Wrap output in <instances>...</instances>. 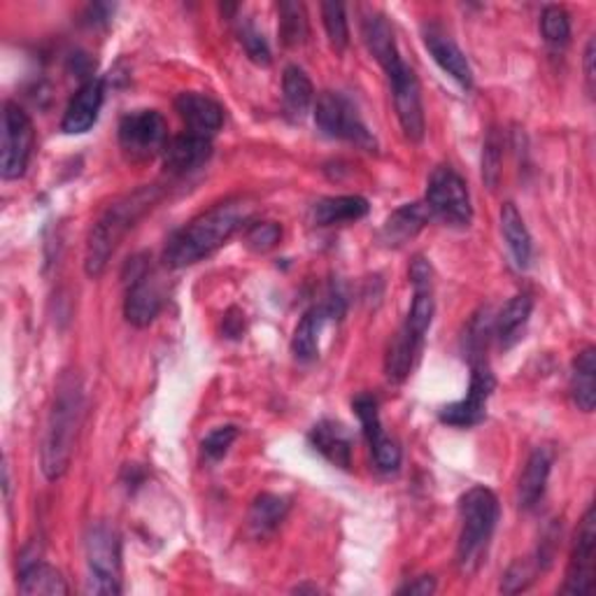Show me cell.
I'll list each match as a JSON object with an SVG mask.
<instances>
[{"label":"cell","mask_w":596,"mask_h":596,"mask_svg":"<svg viewBox=\"0 0 596 596\" xmlns=\"http://www.w3.org/2000/svg\"><path fill=\"white\" fill-rule=\"evenodd\" d=\"M84 417V389L78 373L66 370L54 391V403L43 438V473L47 480H59L70 466L74 443Z\"/></svg>","instance_id":"obj_1"},{"label":"cell","mask_w":596,"mask_h":596,"mask_svg":"<svg viewBox=\"0 0 596 596\" xmlns=\"http://www.w3.org/2000/svg\"><path fill=\"white\" fill-rule=\"evenodd\" d=\"M248 215L250 210L242 200H224L215 205L171 236L163 250V261L171 268H184L210 256L242 227Z\"/></svg>","instance_id":"obj_2"},{"label":"cell","mask_w":596,"mask_h":596,"mask_svg":"<svg viewBox=\"0 0 596 596\" xmlns=\"http://www.w3.org/2000/svg\"><path fill=\"white\" fill-rule=\"evenodd\" d=\"M159 198H161V190L157 184H152V186H142V190L128 194L110 205V208L101 215V219L93 224V229L87 238L84 271L89 277L103 275L107 261L119 248V242Z\"/></svg>","instance_id":"obj_3"},{"label":"cell","mask_w":596,"mask_h":596,"mask_svg":"<svg viewBox=\"0 0 596 596\" xmlns=\"http://www.w3.org/2000/svg\"><path fill=\"white\" fill-rule=\"evenodd\" d=\"M461 531L457 543V564L463 573H475L496 531L501 506L498 498L488 488H473L459 501Z\"/></svg>","instance_id":"obj_4"},{"label":"cell","mask_w":596,"mask_h":596,"mask_svg":"<svg viewBox=\"0 0 596 596\" xmlns=\"http://www.w3.org/2000/svg\"><path fill=\"white\" fill-rule=\"evenodd\" d=\"M87 592L101 596L122 594V543L117 531L103 522L91 525L84 538Z\"/></svg>","instance_id":"obj_5"},{"label":"cell","mask_w":596,"mask_h":596,"mask_svg":"<svg viewBox=\"0 0 596 596\" xmlns=\"http://www.w3.org/2000/svg\"><path fill=\"white\" fill-rule=\"evenodd\" d=\"M314 124L324 136L333 140H347L352 145H359L368 152L376 149V138L359 117L357 105H354L345 93L339 91H324L320 93L314 105Z\"/></svg>","instance_id":"obj_6"},{"label":"cell","mask_w":596,"mask_h":596,"mask_svg":"<svg viewBox=\"0 0 596 596\" xmlns=\"http://www.w3.org/2000/svg\"><path fill=\"white\" fill-rule=\"evenodd\" d=\"M426 208L432 217L450 224V227H469L473 219V205L469 186L452 165H438L426 182Z\"/></svg>","instance_id":"obj_7"},{"label":"cell","mask_w":596,"mask_h":596,"mask_svg":"<svg viewBox=\"0 0 596 596\" xmlns=\"http://www.w3.org/2000/svg\"><path fill=\"white\" fill-rule=\"evenodd\" d=\"M168 124L157 110L128 112L119 122V145L130 161H147L163 154L168 145Z\"/></svg>","instance_id":"obj_8"},{"label":"cell","mask_w":596,"mask_h":596,"mask_svg":"<svg viewBox=\"0 0 596 596\" xmlns=\"http://www.w3.org/2000/svg\"><path fill=\"white\" fill-rule=\"evenodd\" d=\"M35 130L26 112L8 101L3 107V145H0V175L19 180L28 168L33 154Z\"/></svg>","instance_id":"obj_9"},{"label":"cell","mask_w":596,"mask_h":596,"mask_svg":"<svg viewBox=\"0 0 596 596\" xmlns=\"http://www.w3.org/2000/svg\"><path fill=\"white\" fill-rule=\"evenodd\" d=\"M387 80L391 84V96H394V107L401 122V128L408 140L420 142L424 138V105H422V89L415 70L403 59H397L385 68Z\"/></svg>","instance_id":"obj_10"},{"label":"cell","mask_w":596,"mask_h":596,"mask_svg":"<svg viewBox=\"0 0 596 596\" xmlns=\"http://www.w3.org/2000/svg\"><path fill=\"white\" fill-rule=\"evenodd\" d=\"M128 268H130V277H128V289H126V301H124V314L128 324L145 329L159 317L163 308V294L157 285L154 275L149 273L147 256H134L130 259Z\"/></svg>","instance_id":"obj_11"},{"label":"cell","mask_w":596,"mask_h":596,"mask_svg":"<svg viewBox=\"0 0 596 596\" xmlns=\"http://www.w3.org/2000/svg\"><path fill=\"white\" fill-rule=\"evenodd\" d=\"M494 387H496V378L490 370V366L484 362H473L469 394L457 403L445 405L438 415L440 422L457 428L478 426L484 417H488V401L492 397Z\"/></svg>","instance_id":"obj_12"},{"label":"cell","mask_w":596,"mask_h":596,"mask_svg":"<svg viewBox=\"0 0 596 596\" xmlns=\"http://www.w3.org/2000/svg\"><path fill=\"white\" fill-rule=\"evenodd\" d=\"M352 408H354V413H357V417L362 422L364 436H366V440L370 445V452H373V459H376V463H378V469L382 473L399 471L401 447H399V443L394 438H389L385 434L382 422H380L378 399L370 397V394H359L357 399L352 401Z\"/></svg>","instance_id":"obj_13"},{"label":"cell","mask_w":596,"mask_h":596,"mask_svg":"<svg viewBox=\"0 0 596 596\" xmlns=\"http://www.w3.org/2000/svg\"><path fill=\"white\" fill-rule=\"evenodd\" d=\"M594 554H596V519L594 506L587 508L575 534L571 562L566 571L564 594H592L594 592Z\"/></svg>","instance_id":"obj_14"},{"label":"cell","mask_w":596,"mask_h":596,"mask_svg":"<svg viewBox=\"0 0 596 596\" xmlns=\"http://www.w3.org/2000/svg\"><path fill=\"white\" fill-rule=\"evenodd\" d=\"M175 110L186 130L203 138H213L224 124V107L205 93H180L175 99Z\"/></svg>","instance_id":"obj_15"},{"label":"cell","mask_w":596,"mask_h":596,"mask_svg":"<svg viewBox=\"0 0 596 596\" xmlns=\"http://www.w3.org/2000/svg\"><path fill=\"white\" fill-rule=\"evenodd\" d=\"M424 45L428 54L434 56V61L450 74L455 82H459L463 89L473 87V70L469 59H466L463 51L457 47V43L438 26H424L422 31Z\"/></svg>","instance_id":"obj_16"},{"label":"cell","mask_w":596,"mask_h":596,"mask_svg":"<svg viewBox=\"0 0 596 596\" xmlns=\"http://www.w3.org/2000/svg\"><path fill=\"white\" fill-rule=\"evenodd\" d=\"M213 154V138H203L184 130L182 136L168 140L163 149V165L171 175H186L198 171Z\"/></svg>","instance_id":"obj_17"},{"label":"cell","mask_w":596,"mask_h":596,"mask_svg":"<svg viewBox=\"0 0 596 596\" xmlns=\"http://www.w3.org/2000/svg\"><path fill=\"white\" fill-rule=\"evenodd\" d=\"M343 314V298L333 296L326 306L312 308L303 314V320L298 322L294 339H291V352L298 362H314L320 354V331L329 317Z\"/></svg>","instance_id":"obj_18"},{"label":"cell","mask_w":596,"mask_h":596,"mask_svg":"<svg viewBox=\"0 0 596 596\" xmlns=\"http://www.w3.org/2000/svg\"><path fill=\"white\" fill-rule=\"evenodd\" d=\"M103 82L101 80H89L84 82L78 93H74L66 115H64V122H61V130L68 136H80V134H87V130H91V126L96 124L99 119V112H101V105H103Z\"/></svg>","instance_id":"obj_19"},{"label":"cell","mask_w":596,"mask_h":596,"mask_svg":"<svg viewBox=\"0 0 596 596\" xmlns=\"http://www.w3.org/2000/svg\"><path fill=\"white\" fill-rule=\"evenodd\" d=\"M308 438H310V445L314 447V450L320 452L326 461L339 466V469H345V471L349 469L354 440L343 424L324 420V422L312 426Z\"/></svg>","instance_id":"obj_20"},{"label":"cell","mask_w":596,"mask_h":596,"mask_svg":"<svg viewBox=\"0 0 596 596\" xmlns=\"http://www.w3.org/2000/svg\"><path fill=\"white\" fill-rule=\"evenodd\" d=\"M432 219L426 203H408L401 205L399 210L391 213L380 231V240L387 248H401L408 240H413Z\"/></svg>","instance_id":"obj_21"},{"label":"cell","mask_w":596,"mask_h":596,"mask_svg":"<svg viewBox=\"0 0 596 596\" xmlns=\"http://www.w3.org/2000/svg\"><path fill=\"white\" fill-rule=\"evenodd\" d=\"M550 469H552L550 447H546V445L536 447L525 466V473H522V478H519V506L525 511L536 508L540 498H543L546 488H548Z\"/></svg>","instance_id":"obj_22"},{"label":"cell","mask_w":596,"mask_h":596,"mask_svg":"<svg viewBox=\"0 0 596 596\" xmlns=\"http://www.w3.org/2000/svg\"><path fill=\"white\" fill-rule=\"evenodd\" d=\"M370 205L362 196H331L312 205L310 217L317 227H341V224L359 221L368 215Z\"/></svg>","instance_id":"obj_23"},{"label":"cell","mask_w":596,"mask_h":596,"mask_svg":"<svg viewBox=\"0 0 596 596\" xmlns=\"http://www.w3.org/2000/svg\"><path fill=\"white\" fill-rule=\"evenodd\" d=\"M501 233L506 238V245L517 268H529L534 256V240L527 229L525 219H522L515 203H503L501 208Z\"/></svg>","instance_id":"obj_24"},{"label":"cell","mask_w":596,"mask_h":596,"mask_svg":"<svg viewBox=\"0 0 596 596\" xmlns=\"http://www.w3.org/2000/svg\"><path fill=\"white\" fill-rule=\"evenodd\" d=\"M19 592L26 596H66L68 585L61 571L33 559V562H24L19 573Z\"/></svg>","instance_id":"obj_25"},{"label":"cell","mask_w":596,"mask_h":596,"mask_svg":"<svg viewBox=\"0 0 596 596\" xmlns=\"http://www.w3.org/2000/svg\"><path fill=\"white\" fill-rule=\"evenodd\" d=\"M422 343L424 341L410 333L405 326L399 329V333L389 343L387 359H385V370L391 382H403L410 376V370H413L422 352Z\"/></svg>","instance_id":"obj_26"},{"label":"cell","mask_w":596,"mask_h":596,"mask_svg":"<svg viewBox=\"0 0 596 596\" xmlns=\"http://www.w3.org/2000/svg\"><path fill=\"white\" fill-rule=\"evenodd\" d=\"M531 310H534V298L531 294L525 291V294L513 296L506 303V308L498 312L494 322V333L501 347H513L522 339V331H525L529 322Z\"/></svg>","instance_id":"obj_27"},{"label":"cell","mask_w":596,"mask_h":596,"mask_svg":"<svg viewBox=\"0 0 596 596\" xmlns=\"http://www.w3.org/2000/svg\"><path fill=\"white\" fill-rule=\"evenodd\" d=\"M571 397L583 413H592L596 405V349L592 345L573 359Z\"/></svg>","instance_id":"obj_28"},{"label":"cell","mask_w":596,"mask_h":596,"mask_svg":"<svg viewBox=\"0 0 596 596\" xmlns=\"http://www.w3.org/2000/svg\"><path fill=\"white\" fill-rule=\"evenodd\" d=\"M362 35H364V43H366L368 51L373 54V59H376L382 68L401 59L397 41H394V31H391L389 22L382 14H378V12L368 14L362 24Z\"/></svg>","instance_id":"obj_29"},{"label":"cell","mask_w":596,"mask_h":596,"mask_svg":"<svg viewBox=\"0 0 596 596\" xmlns=\"http://www.w3.org/2000/svg\"><path fill=\"white\" fill-rule=\"evenodd\" d=\"M289 513V501L277 494H259L250 508V529L256 538L271 536Z\"/></svg>","instance_id":"obj_30"},{"label":"cell","mask_w":596,"mask_h":596,"mask_svg":"<svg viewBox=\"0 0 596 596\" xmlns=\"http://www.w3.org/2000/svg\"><path fill=\"white\" fill-rule=\"evenodd\" d=\"M283 96H285L287 112L296 119H301L310 110V105L314 101V89H312V82L303 68H298V66L285 68Z\"/></svg>","instance_id":"obj_31"},{"label":"cell","mask_w":596,"mask_h":596,"mask_svg":"<svg viewBox=\"0 0 596 596\" xmlns=\"http://www.w3.org/2000/svg\"><path fill=\"white\" fill-rule=\"evenodd\" d=\"M279 12V37L287 47H301L308 41V14L301 3H285L277 5Z\"/></svg>","instance_id":"obj_32"},{"label":"cell","mask_w":596,"mask_h":596,"mask_svg":"<svg viewBox=\"0 0 596 596\" xmlns=\"http://www.w3.org/2000/svg\"><path fill=\"white\" fill-rule=\"evenodd\" d=\"M540 33L552 47H564L571 41V19L569 12L559 5H550L540 14Z\"/></svg>","instance_id":"obj_33"},{"label":"cell","mask_w":596,"mask_h":596,"mask_svg":"<svg viewBox=\"0 0 596 596\" xmlns=\"http://www.w3.org/2000/svg\"><path fill=\"white\" fill-rule=\"evenodd\" d=\"M236 35L242 49L248 51V56L254 64L259 66L271 64V47L266 43V37L256 31V26L250 22V19H236Z\"/></svg>","instance_id":"obj_34"},{"label":"cell","mask_w":596,"mask_h":596,"mask_svg":"<svg viewBox=\"0 0 596 596\" xmlns=\"http://www.w3.org/2000/svg\"><path fill=\"white\" fill-rule=\"evenodd\" d=\"M322 19L329 35V43L335 51H343L349 45V28L345 8L341 3H322Z\"/></svg>","instance_id":"obj_35"},{"label":"cell","mask_w":596,"mask_h":596,"mask_svg":"<svg viewBox=\"0 0 596 596\" xmlns=\"http://www.w3.org/2000/svg\"><path fill=\"white\" fill-rule=\"evenodd\" d=\"M279 238H283V229H279V224H275V221L252 224V227L245 233L248 248L254 250V252H268V250H273L277 245V242H279Z\"/></svg>","instance_id":"obj_36"},{"label":"cell","mask_w":596,"mask_h":596,"mask_svg":"<svg viewBox=\"0 0 596 596\" xmlns=\"http://www.w3.org/2000/svg\"><path fill=\"white\" fill-rule=\"evenodd\" d=\"M236 438H238V428L236 426H231V424L217 426V428H213L208 436L203 438V443H200L203 455L208 459H213V461H217V459H221L224 455L229 452V447L233 445Z\"/></svg>","instance_id":"obj_37"},{"label":"cell","mask_w":596,"mask_h":596,"mask_svg":"<svg viewBox=\"0 0 596 596\" xmlns=\"http://www.w3.org/2000/svg\"><path fill=\"white\" fill-rule=\"evenodd\" d=\"M540 566L538 564H529V562H515L508 573L503 575V583H501V589L506 594H517V592H525L534 581H536V571Z\"/></svg>","instance_id":"obj_38"},{"label":"cell","mask_w":596,"mask_h":596,"mask_svg":"<svg viewBox=\"0 0 596 596\" xmlns=\"http://www.w3.org/2000/svg\"><path fill=\"white\" fill-rule=\"evenodd\" d=\"M498 175H501V140L496 130H492L482 152V177L494 190Z\"/></svg>","instance_id":"obj_39"},{"label":"cell","mask_w":596,"mask_h":596,"mask_svg":"<svg viewBox=\"0 0 596 596\" xmlns=\"http://www.w3.org/2000/svg\"><path fill=\"white\" fill-rule=\"evenodd\" d=\"M436 592V581L432 575H420L413 583H408L399 589V594H410V596H428Z\"/></svg>","instance_id":"obj_40"},{"label":"cell","mask_w":596,"mask_h":596,"mask_svg":"<svg viewBox=\"0 0 596 596\" xmlns=\"http://www.w3.org/2000/svg\"><path fill=\"white\" fill-rule=\"evenodd\" d=\"M594 56H596V43L594 37L587 43V49H585V78H587V87L589 91H594Z\"/></svg>","instance_id":"obj_41"}]
</instances>
